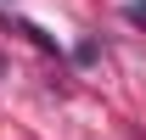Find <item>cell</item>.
<instances>
[{
  "label": "cell",
  "mask_w": 146,
  "mask_h": 140,
  "mask_svg": "<svg viewBox=\"0 0 146 140\" xmlns=\"http://www.w3.org/2000/svg\"><path fill=\"white\" fill-rule=\"evenodd\" d=\"M124 17H129V22H146V0H129V6H124Z\"/></svg>",
  "instance_id": "obj_1"
}]
</instances>
